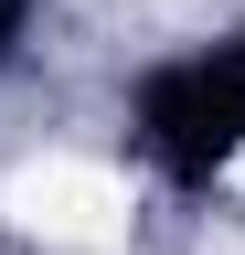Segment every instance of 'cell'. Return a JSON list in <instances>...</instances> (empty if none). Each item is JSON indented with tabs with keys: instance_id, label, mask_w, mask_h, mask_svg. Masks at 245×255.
Instances as JSON below:
<instances>
[{
	"instance_id": "1",
	"label": "cell",
	"mask_w": 245,
	"mask_h": 255,
	"mask_svg": "<svg viewBox=\"0 0 245 255\" xmlns=\"http://www.w3.org/2000/svg\"><path fill=\"white\" fill-rule=\"evenodd\" d=\"M0 223L32 234L43 255H117L139 234V191H128V170H107L85 149H43L0 181Z\"/></svg>"
}]
</instances>
